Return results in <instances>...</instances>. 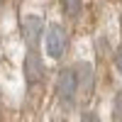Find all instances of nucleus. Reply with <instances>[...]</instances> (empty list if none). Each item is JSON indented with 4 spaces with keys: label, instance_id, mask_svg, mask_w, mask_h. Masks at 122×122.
<instances>
[{
    "label": "nucleus",
    "instance_id": "1",
    "mask_svg": "<svg viewBox=\"0 0 122 122\" xmlns=\"http://www.w3.org/2000/svg\"><path fill=\"white\" fill-rule=\"evenodd\" d=\"M78 93V81H76V71L73 68H64L56 78V95L64 105H73Z\"/></svg>",
    "mask_w": 122,
    "mask_h": 122
},
{
    "label": "nucleus",
    "instance_id": "4",
    "mask_svg": "<svg viewBox=\"0 0 122 122\" xmlns=\"http://www.w3.org/2000/svg\"><path fill=\"white\" fill-rule=\"evenodd\" d=\"M25 78H27L29 86H34L44 78V61L34 49H29L27 56H25Z\"/></svg>",
    "mask_w": 122,
    "mask_h": 122
},
{
    "label": "nucleus",
    "instance_id": "6",
    "mask_svg": "<svg viewBox=\"0 0 122 122\" xmlns=\"http://www.w3.org/2000/svg\"><path fill=\"white\" fill-rule=\"evenodd\" d=\"M61 5H64V12L68 17H76L81 12V0H61Z\"/></svg>",
    "mask_w": 122,
    "mask_h": 122
},
{
    "label": "nucleus",
    "instance_id": "7",
    "mask_svg": "<svg viewBox=\"0 0 122 122\" xmlns=\"http://www.w3.org/2000/svg\"><path fill=\"white\" fill-rule=\"evenodd\" d=\"M112 107H115V120L122 122V90L115 95V105H112Z\"/></svg>",
    "mask_w": 122,
    "mask_h": 122
},
{
    "label": "nucleus",
    "instance_id": "2",
    "mask_svg": "<svg viewBox=\"0 0 122 122\" xmlns=\"http://www.w3.org/2000/svg\"><path fill=\"white\" fill-rule=\"evenodd\" d=\"M46 54L51 56V59H61L66 51V46H68V34H66V29L61 27V25H51L46 29Z\"/></svg>",
    "mask_w": 122,
    "mask_h": 122
},
{
    "label": "nucleus",
    "instance_id": "5",
    "mask_svg": "<svg viewBox=\"0 0 122 122\" xmlns=\"http://www.w3.org/2000/svg\"><path fill=\"white\" fill-rule=\"evenodd\" d=\"M73 71H76L78 90H83V93L88 95L90 88H93V68H90V64H78V66H73Z\"/></svg>",
    "mask_w": 122,
    "mask_h": 122
},
{
    "label": "nucleus",
    "instance_id": "10",
    "mask_svg": "<svg viewBox=\"0 0 122 122\" xmlns=\"http://www.w3.org/2000/svg\"><path fill=\"white\" fill-rule=\"evenodd\" d=\"M3 3H5V0H0V7H3Z\"/></svg>",
    "mask_w": 122,
    "mask_h": 122
},
{
    "label": "nucleus",
    "instance_id": "8",
    "mask_svg": "<svg viewBox=\"0 0 122 122\" xmlns=\"http://www.w3.org/2000/svg\"><path fill=\"white\" fill-rule=\"evenodd\" d=\"M115 66H117V71L122 73V46L117 49V54H115Z\"/></svg>",
    "mask_w": 122,
    "mask_h": 122
},
{
    "label": "nucleus",
    "instance_id": "9",
    "mask_svg": "<svg viewBox=\"0 0 122 122\" xmlns=\"http://www.w3.org/2000/svg\"><path fill=\"white\" fill-rule=\"evenodd\" d=\"M81 122H100V120H98V115H93V112H86Z\"/></svg>",
    "mask_w": 122,
    "mask_h": 122
},
{
    "label": "nucleus",
    "instance_id": "3",
    "mask_svg": "<svg viewBox=\"0 0 122 122\" xmlns=\"http://www.w3.org/2000/svg\"><path fill=\"white\" fill-rule=\"evenodd\" d=\"M42 34H44V20L37 17V15H27V17L22 20V37H25L27 46H29V49H37Z\"/></svg>",
    "mask_w": 122,
    "mask_h": 122
}]
</instances>
